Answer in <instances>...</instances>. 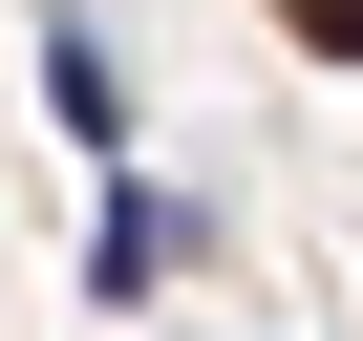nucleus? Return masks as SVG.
Returning a JSON list of instances; mask_svg holds the SVG:
<instances>
[{
	"instance_id": "1",
	"label": "nucleus",
	"mask_w": 363,
	"mask_h": 341,
	"mask_svg": "<svg viewBox=\"0 0 363 341\" xmlns=\"http://www.w3.org/2000/svg\"><path fill=\"white\" fill-rule=\"evenodd\" d=\"M193 256H214V214L171 192V170H107V214H86V299L128 320V299H171V277H193Z\"/></svg>"
},
{
	"instance_id": "2",
	"label": "nucleus",
	"mask_w": 363,
	"mask_h": 341,
	"mask_svg": "<svg viewBox=\"0 0 363 341\" xmlns=\"http://www.w3.org/2000/svg\"><path fill=\"white\" fill-rule=\"evenodd\" d=\"M22 43H43V107H65V149H86V170H128V64L65 22V0H22Z\"/></svg>"
}]
</instances>
